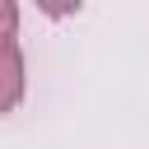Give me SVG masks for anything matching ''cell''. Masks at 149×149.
I'll list each match as a JSON object with an SVG mask.
<instances>
[{
	"label": "cell",
	"instance_id": "obj_1",
	"mask_svg": "<svg viewBox=\"0 0 149 149\" xmlns=\"http://www.w3.org/2000/svg\"><path fill=\"white\" fill-rule=\"evenodd\" d=\"M23 88H28V70H23L19 37L14 28H0V116L23 102Z\"/></svg>",
	"mask_w": 149,
	"mask_h": 149
},
{
	"label": "cell",
	"instance_id": "obj_2",
	"mask_svg": "<svg viewBox=\"0 0 149 149\" xmlns=\"http://www.w3.org/2000/svg\"><path fill=\"white\" fill-rule=\"evenodd\" d=\"M14 19H19V5H0V23L14 28Z\"/></svg>",
	"mask_w": 149,
	"mask_h": 149
}]
</instances>
